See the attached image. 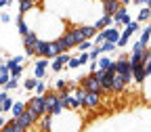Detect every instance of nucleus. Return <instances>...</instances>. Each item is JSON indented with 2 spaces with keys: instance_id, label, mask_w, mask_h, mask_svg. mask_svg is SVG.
Segmentation results:
<instances>
[{
  "instance_id": "nucleus-28",
  "label": "nucleus",
  "mask_w": 151,
  "mask_h": 132,
  "mask_svg": "<svg viewBox=\"0 0 151 132\" xmlns=\"http://www.w3.org/2000/svg\"><path fill=\"white\" fill-rule=\"evenodd\" d=\"M88 57H90V61H99V57H101V48L99 46H92L88 50Z\"/></svg>"
},
{
  "instance_id": "nucleus-32",
  "label": "nucleus",
  "mask_w": 151,
  "mask_h": 132,
  "mask_svg": "<svg viewBox=\"0 0 151 132\" xmlns=\"http://www.w3.org/2000/svg\"><path fill=\"white\" fill-rule=\"evenodd\" d=\"M90 48H92V40H84L82 44H78V50L80 52H88Z\"/></svg>"
},
{
  "instance_id": "nucleus-47",
  "label": "nucleus",
  "mask_w": 151,
  "mask_h": 132,
  "mask_svg": "<svg viewBox=\"0 0 151 132\" xmlns=\"http://www.w3.org/2000/svg\"><path fill=\"white\" fill-rule=\"evenodd\" d=\"M145 6H147V9H149V11H151V0H149V2H147V4H145Z\"/></svg>"
},
{
  "instance_id": "nucleus-48",
  "label": "nucleus",
  "mask_w": 151,
  "mask_h": 132,
  "mask_svg": "<svg viewBox=\"0 0 151 132\" xmlns=\"http://www.w3.org/2000/svg\"><path fill=\"white\" fill-rule=\"evenodd\" d=\"M105 2H109V0H101V4H105Z\"/></svg>"
},
{
  "instance_id": "nucleus-35",
  "label": "nucleus",
  "mask_w": 151,
  "mask_h": 132,
  "mask_svg": "<svg viewBox=\"0 0 151 132\" xmlns=\"http://www.w3.org/2000/svg\"><path fill=\"white\" fill-rule=\"evenodd\" d=\"M15 88H19V80H13V78H11V80H9V84L4 86V90L9 92V90H15Z\"/></svg>"
},
{
  "instance_id": "nucleus-9",
  "label": "nucleus",
  "mask_w": 151,
  "mask_h": 132,
  "mask_svg": "<svg viewBox=\"0 0 151 132\" xmlns=\"http://www.w3.org/2000/svg\"><path fill=\"white\" fill-rule=\"evenodd\" d=\"M57 101H59V92H57V90H46V94H44V107H46V113H50V109L55 107Z\"/></svg>"
},
{
  "instance_id": "nucleus-1",
  "label": "nucleus",
  "mask_w": 151,
  "mask_h": 132,
  "mask_svg": "<svg viewBox=\"0 0 151 132\" xmlns=\"http://www.w3.org/2000/svg\"><path fill=\"white\" fill-rule=\"evenodd\" d=\"M59 40L63 42L65 50H71V48H78V44L84 42V36L78 27H67V32L63 36H59Z\"/></svg>"
},
{
  "instance_id": "nucleus-7",
  "label": "nucleus",
  "mask_w": 151,
  "mask_h": 132,
  "mask_svg": "<svg viewBox=\"0 0 151 132\" xmlns=\"http://www.w3.org/2000/svg\"><path fill=\"white\" fill-rule=\"evenodd\" d=\"M46 67H48V59H38L36 65H34V78H36V80H44Z\"/></svg>"
},
{
  "instance_id": "nucleus-19",
  "label": "nucleus",
  "mask_w": 151,
  "mask_h": 132,
  "mask_svg": "<svg viewBox=\"0 0 151 132\" xmlns=\"http://www.w3.org/2000/svg\"><path fill=\"white\" fill-rule=\"evenodd\" d=\"M17 29H19V34H21V38L29 34V27H27V23H25L23 15H19V17H17Z\"/></svg>"
},
{
  "instance_id": "nucleus-14",
  "label": "nucleus",
  "mask_w": 151,
  "mask_h": 132,
  "mask_svg": "<svg viewBox=\"0 0 151 132\" xmlns=\"http://www.w3.org/2000/svg\"><path fill=\"white\" fill-rule=\"evenodd\" d=\"M40 40V38H38V34L36 32H29L27 36H23V48H34L36 50V42Z\"/></svg>"
},
{
  "instance_id": "nucleus-42",
  "label": "nucleus",
  "mask_w": 151,
  "mask_h": 132,
  "mask_svg": "<svg viewBox=\"0 0 151 132\" xmlns=\"http://www.w3.org/2000/svg\"><path fill=\"white\" fill-rule=\"evenodd\" d=\"M145 75H147V78H149V75H151V59L145 63Z\"/></svg>"
},
{
  "instance_id": "nucleus-33",
  "label": "nucleus",
  "mask_w": 151,
  "mask_h": 132,
  "mask_svg": "<svg viewBox=\"0 0 151 132\" xmlns=\"http://www.w3.org/2000/svg\"><path fill=\"white\" fill-rule=\"evenodd\" d=\"M13 105H15V101H13V99L9 97V99H6V101L2 103V113H9V111L13 109Z\"/></svg>"
},
{
  "instance_id": "nucleus-37",
  "label": "nucleus",
  "mask_w": 151,
  "mask_h": 132,
  "mask_svg": "<svg viewBox=\"0 0 151 132\" xmlns=\"http://www.w3.org/2000/svg\"><path fill=\"white\" fill-rule=\"evenodd\" d=\"M78 61H80V65L90 63V57H88V52H80V55H78Z\"/></svg>"
},
{
  "instance_id": "nucleus-38",
  "label": "nucleus",
  "mask_w": 151,
  "mask_h": 132,
  "mask_svg": "<svg viewBox=\"0 0 151 132\" xmlns=\"http://www.w3.org/2000/svg\"><path fill=\"white\" fill-rule=\"evenodd\" d=\"M65 88H67V82H65V80H57V82H55V90H57V92H61V90H65Z\"/></svg>"
},
{
  "instance_id": "nucleus-36",
  "label": "nucleus",
  "mask_w": 151,
  "mask_h": 132,
  "mask_svg": "<svg viewBox=\"0 0 151 132\" xmlns=\"http://www.w3.org/2000/svg\"><path fill=\"white\" fill-rule=\"evenodd\" d=\"M139 40H141L143 44H149V42H151V34H149L147 29H143V34H141V38H139Z\"/></svg>"
},
{
  "instance_id": "nucleus-2",
  "label": "nucleus",
  "mask_w": 151,
  "mask_h": 132,
  "mask_svg": "<svg viewBox=\"0 0 151 132\" xmlns=\"http://www.w3.org/2000/svg\"><path fill=\"white\" fill-rule=\"evenodd\" d=\"M25 111L29 113V116L34 118V122L38 124V122H40V118L46 113V107H44V97H38V94H36V97H32V99L25 103Z\"/></svg>"
},
{
  "instance_id": "nucleus-41",
  "label": "nucleus",
  "mask_w": 151,
  "mask_h": 132,
  "mask_svg": "<svg viewBox=\"0 0 151 132\" xmlns=\"http://www.w3.org/2000/svg\"><path fill=\"white\" fill-rule=\"evenodd\" d=\"M0 23H11V15L9 13H2V15H0Z\"/></svg>"
},
{
  "instance_id": "nucleus-5",
  "label": "nucleus",
  "mask_w": 151,
  "mask_h": 132,
  "mask_svg": "<svg viewBox=\"0 0 151 132\" xmlns=\"http://www.w3.org/2000/svg\"><path fill=\"white\" fill-rule=\"evenodd\" d=\"M15 124H17L19 128H23V130L27 132V130H29V128H32V126H34L36 122H34V118L29 116L27 111H23V113H21V116H19V118H15Z\"/></svg>"
},
{
  "instance_id": "nucleus-31",
  "label": "nucleus",
  "mask_w": 151,
  "mask_h": 132,
  "mask_svg": "<svg viewBox=\"0 0 151 132\" xmlns=\"http://www.w3.org/2000/svg\"><path fill=\"white\" fill-rule=\"evenodd\" d=\"M50 67H52V71H61L65 65L61 63V59H59V57H57V59H52V61H50Z\"/></svg>"
},
{
  "instance_id": "nucleus-39",
  "label": "nucleus",
  "mask_w": 151,
  "mask_h": 132,
  "mask_svg": "<svg viewBox=\"0 0 151 132\" xmlns=\"http://www.w3.org/2000/svg\"><path fill=\"white\" fill-rule=\"evenodd\" d=\"M67 67H71V69L80 67V61H78V57H71V59H69V63H67Z\"/></svg>"
},
{
  "instance_id": "nucleus-20",
  "label": "nucleus",
  "mask_w": 151,
  "mask_h": 132,
  "mask_svg": "<svg viewBox=\"0 0 151 132\" xmlns=\"http://www.w3.org/2000/svg\"><path fill=\"white\" fill-rule=\"evenodd\" d=\"M23 111H25V103H21V101H15V105H13V109H11V116H13V120H15V118H19Z\"/></svg>"
},
{
  "instance_id": "nucleus-11",
  "label": "nucleus",
  "mask_w": 151,
  "mask_h": 132,
  "mask_svg": "<svg viewBox=\"0 0 151 132\" xmlns=\"http://www.w3.org/2000/svg\"><path fill=\"white\" fill-rule=\"evenodd\" d=\"M92 25L97 27V32H103V29H107V27L113 25V17H111V15H103L99 21H97V23H92Z\"/></svg>"
},
{
  "instance_id": "nucleus-29",
  "label": "nucleus",
  "mask_w": 151,
  "mask_h": 132,
  "mask_svg": "<svg viewBox=\"0 0 151 132\" xmlns=\"http://www.w3.org/2000/svg\"><path fill=\"white\" fill-rule=\"evenodd\" d=\"M36 84H38V80H36V78H25L23 88H25V90H34V88H36Z\"/></svg>"
},
{
  "instance_id": "nucleus-13",
  "label": "nucleus",
  "mask_w": 151,
  "mask_h": 132,
  "mask_svg": "<svg viewBox=\"0 0 151 132\" xmlns=\"http://www.w3.org/2000/svg\"><path fill=\"white\" fill-rule=\"evenodd\" d=\"M99 69H103V71H116V61H111L109 57H99Z\"/></svg>"
},
{
  "instance_id": "nucleus-40",
  "label": "nucleus",
  "mask_w": 151,
  "mask_h": 132,
  "mask_svg": "<svg viewBox=\"0 0 151 132\" xmlns=\"http://www.w3.org/2000/svg\"><path fill=\"white\" fill-rule=\"evenodd\" d=\"M59 59H61V63H63V65H67V63H69V59H71V55L63 52V55H59Z\"/></svg>"
},
{
  "instance_id": "nucleus-34",
  "label": "nucleus",
  "mask_w": 151,
  "mask_h": 132,
  "mask_svg": "<svg viewBox=\"0 0 151 132\" xmlns=\"http://www.w3.org/2000/svg\"><path fill=\"white\" fill-rule=\"evenodd\" d=\"M143 50H147V44H143L141 40L134 42V46H132V52H143Z\"/></svg>"
},
{
  "instance_id": "nucleus-15",
  "label": "nucleus",
  "mask_w": 151,
  "mask_h": 132,
  "mask_svg": "<svg viewBox=\"0 0 151 132\" xmlns=\"http://www.w3.org/2000/svg\"><path fill=\"white\" fill-rule=\"evenodd\" d=\"M78 29L82 32L84 40H92V38H94V36L99 34V32H97V27H94V25H78Z\"/></svg>"
},
{
  "instance_id": "nucleus-49",
  "label": "nucleus",
  "mask_w": 151,
  "mask_h": 132,
  "mask_svg": "<svg viewBox=\"0 0 151 132\" xmlns=\"http://www.w3.org/2000/svg\"><path fill=\"white\" fill-rule=\"evenodd\" d=\"M0 113H2V103H0Z\"/></svg>"
},
{
  "instance_id": "nucleus-21",
  "label": "nucleus",
  "mask_w": 151,
  "mask_h": 132,
  "mask_svg": "<svg viewBox=\"0 0 151 132\" xmlns=\"http://www.w3.org/2000/svg\"><path fill=\"white\" fill-rule=\"evenodd\" d=\"M46 44H48V40H42V38H40V40H38V42H36V57H40V59L44 57Z\"/></svg>"
},
{
  "instance_id": "nucleus-4",
  "label": "nucleus",
  "mask_w": 151,
  "mask_h": 132,
  "mask_svg": "<svg viewBox=\"0 0 151 132\" xmlns=\"http://www.w3.org/2000/svg\"><path fill=\"white\" fill-rule=\"evenodd\" d=\"M78 86H82V88H84L86 92H94V94H103V88H101L99 80L94 78L92 73H88V75H84V78H80Z\"/></svg>"
},
{
  "instance_id": "nucleus-10",
  "label": "nucleus",
  "mask_w": 151,
  "mask_h": 132,
  "mask_svg": "<svg viewBox=\"0 0 151 132\" xmlns=\"http://www.w3.org/2000/svg\"><path fill=\"white\" fill-rule=\"evenodd\" d=\"M101 105V94H94V92H86V99H84V107L86 109H97Z\"/></svg>"
},
{
  "instance_id": "nucleus-16",
  "label": "nucleus",
  "mask_w": 151,
  "mask_h": 132,
  "mask_svg": "<svg viewBox=\"0 0 151 132\" xmlns=\"http://www.w3.org/2000/svg\"><path fill=\"white\" fill-rule=\"evenodd\" d=\"M126 90V82L122 80V75L116 73L113 75V86H111V92H124Z\"/></svg>"
},
{
  "instance_id": "nucleus-30",
  "label": "nucleus",
  "mask_w": 151,
  "mask_h": 132,
  "mask_svg": "<svg viewBox=\"0 0 151 132\" xmlns=\"http://www.w3.org/2000/svg\"><path fill=\"white\" fill-rule=\"evenodd\" d=\"M9 80H11V71H0V86H6L9 84Z\"/></svg>"
},
{
  "instance_id": "nucleus-22",
  "label": "nucleus",
  "mask_w": 151,
  "mask_h": 132,
  "mask_svg": "<svg viewBox=\"0 0 151 132\" xmlns=\"http://www.w3.org/2000/svg\"><path fill=\"white\" fill-rule=\"evenodd\" d=\"M0 132H25L23 128H19L17 124H15V120H11V122H6V126L0 130Z\"/></svg>"
},
{
  "instance_id": "nucleus-50",
  "label": "nucleus",
  "mask_w": 151,
  "mask_h": 132,
  "mask_svg": "<svg viewBox=\"0 0 151 132\" xmlns=\"http://www.w3.org/2000/svg\"><path fill=\"white\" fill-rule=\"evenodd\" d=\"M34 2H36V0H34Z\"/></svg>"
},
{
  "instance_id": "nucleus-45",
  "label": "nucleus",
  "mask_w": 151,
  "mask_h": 132,
  "mask_svg": "<svg viewBox=\"0 0 151 132\" xmlns=\"http://www.w3.org/2000/svg\"><path fill=\"white\" fill-rule=\"evenodd\" d=\"M4 126H6V120H4V118H0V130H2Z\"/></svg>"
},
{
  "instance_id": "nucleus-23",
  "label": "nucleus",
  "mask_w": 151,
  "mask_h": 132,
  "mask_svg": "<svg viewBox=\"0 0 151 132\" xmlns=\"http://www.w3.org/2000/svg\"><path fill=\"white\" fill-rule=\"evenodd\" d=\"M46 84H44V80H38V84H36V88H34V92L38 94V97H44V94H46Z\"/></svg>"
},
{
  "instance_id": "nucleus-17",
  "label": "nucleus",
  "mask_w": 151,
  "mask_h": 132,
  "mask_svg": "<svg viewBox=\"0 0 151 132\" xmlns=\"http://www.w3.org/2000/svg\"><path fill=\"white\" fill-rule=\"evenodd\" d=\"M50 128H52V116L50 113H44L40 118V132H50Z\"/></svg>"
},
{
  "instance_id": "nucleus-27",
  "label": "nucleus",
  "mask_w": 151,
  "mask_h": 132,
  "mask_svg": "<svg viewBox=\"0 0 151 132\" xmlns=\"http://www.w3.org/2000/svg\"><path fill=\"white\" fill-rule=\"evenodd\" d=\"M21 75H23V65H17L11 69V78L13 80H21Z\"/></svg>"
},
{
  "instance_id": "nucleus-8",
  "label": "nucleus",
  "mask_w": 151,
  "mask_h": 132,
  "mask_svg": "<svg viewBox=\"0 0 151 132\" xmlns=\"http://www.w3.org/2000/svg\"><path fill=\"white\" fill-rule=\"evenodd\" d=\"M130 21H132V19H130V15H128V9H126V6H120V9H118V13L113 15V23H120V25H124V27H126Z\"/></svg>"
},
{
  "instance_id": "nucleus-46",
  "label": "nucleus",
  "mask_w": 151,
  "mask_h": 132,
  "mask_svg": "<svg viewBox=\"0 0 151 132\" xmlns=\"http://www.w3.org/2000/svg\"><path fill=\"white\" fill-rule=\"evenodd\" d=\"M4 6H9V2L6 0H0V9H4Z\"/></svg>"
},
{
  "instance_id": "nucleus-26",
  "label": "nucleus",
  "mask_w": 151,
  "mask_h": 132,
  "mask_svg": "<svg viewBox=\"0 0 151 132\" xmlns=\"http://www.w3.org/2000/svg\"><path fill=\"white\" fill-rule=\"evenodd\" d=\"M73 92H76V94H73V97H76V99H78V101L82 103V107H84V99H86V90H84L82 86H76V90H73Z\"/></svg>"
},
{
  "instance_id": "nucleus-43",
  "label": "nucleus",
  "mask_w": 151,
  "mask_h": 132,
  "mask_svg": "<svg viewBox=\"0 0 151 132\" xmlns=\"http://www.w3.org/2000/svg\"><path fill=\"white\" fill-rule=\"evenodd\" d=\"M6 99H9V92H6V90H2V92H0V103H4Z\"/></svg>"
},
{
  "instance_id": "nucleus-6",
  "label": "nucleus",
  "mask_w": 151,
  "mask_h": 132,
  "mask_svg": "<svg viewBox=\"0 0 151 132\" xmlns=\"http://www.w3.org/2000/svg\"><path fill=\"white\" fill-rule=\"evenodd\" d=\"M101 34H103V38H105V42H113V44H118V40H120V34H122V29H118L116 25H111V27L103 29Z\"/></svg>"
},
{
  "instance_id": "nucleus-24",
  "label": "nucleus",
  "mask_w": 151,
  "mask_h": 132,
  "mask_svg": "<svg viewBox=\"0 0 151 132\" xmlns=\"http://www.w3.org/2000/svg\"><path fill=\"white\" fill-rule=\"evenodd\" d=\"M99 48H101V55H109V52H113V50H116L118 46L113 44V42H103Z\"/></svg>"
},
{
  "instance_id": "nucleus-44",
  "label": "nucleus",
  "mask_w": 151,
  "mask_h": 132,
  "mask_svg": "<svg viewBox=\"0 0 151 132\" xmlns=\"http://www.w3.org/2000/svg\"><path fill=\"white\" fill-rule=\"evenodd\" d=\"M118 2H120L122 6H126V4H130V2H132V0H118Z\"/></svg>"
},
{
  "instance_id": "nucleus-12",
  "label": "nucleus",
  "mask_w": 151,
  "mask_h": 132,
  "mask_svg": "<svg viewBox=\"0 0 151 132\" xmlns=\"http://www.w3.org/2000/svg\"><path fill=\"white\" fill-rule=\"evenodd\" d=\"M120 6H122V4L118 2V0H109V2H105V4H103V15H111V17H113V15L118 13V9H120Z\"/></svg>"
},
{
  "instance_id": "nucleus-3",
  "label": "nucleus",
  "mask_w": 151,
  "mask_h": 132,
  "mask_svg": "<svg viewBox=\"0 0 151 132\" xmlns=\"http://www.w3.org/2000/svg\"><path fill=\"white\" fill-rule=\"evenodd\" d=\"M116 73L122 75L126 86L132 82V67H130V61H128V55H122L120 59H116Z\"/></svg>"
},
{
  "instance_id": "nucleus-25",
  "label": "nucleus",
  "mask_w": 151,
  "mask_h": 132,
  "mask_svg": "<svg viewBox=\"0 0 151 132\" xmlns=\"http://www.w3.org/2000/svg\"><path fill=\"white\" fill-rule=\"evenodd\" d=\"M149 13H151V11H149L147 6H145V9H141V11H139V17H137V21H139V23H143V21H145V23H149Z\"/></svg>"
},
{
  "instance_id": "nucleus-18",
  "label": "nucleus",
  "mask_w": 151,
  "mask_h": 132,
  "mask_svg": "<svg viewBox=\"0 0 151 132\" xmlns=\"http://www.w3.org/2000/svg\"><path fill=\"white\" fill-rule=\"evenodd\" d=\"M36 6L34 0H19V15H25L27 11H32Z\"/></svg>"
}]
</instances>
